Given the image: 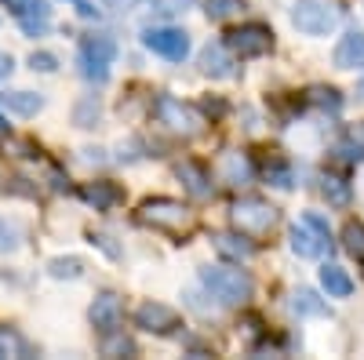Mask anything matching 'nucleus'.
Returning a JSON list of instances; mask_svg holds the SVG:
<instances>
[{
  "instance_id": "1",
  "label": "nucleus",
  "mask_w": 364,
  "mask_h": 360,
  "mask_svg": "<svg viewBox=\"0 0 364 360\" xmlns=\"http://www.w3.org/2000/svg\"><path fill=\"white\" fill-rule=\"evenodd\" d=\"M200 284H204V291L211 298H219L223 306H245L252 298V291H255L252 277L237 262L233 266H204L200 269Z\"/></svg>"
},
{
  "instance_id": "2",
  "label": "nucleus",
  "mask_w": 364,
  "mask_h": 360,
  "mask_svg": "<svg viewBox=\"0 0 364 360\" xmlns=\"http://www.w3.org/2000/svg\"><path fill=\"white\" fill-rule=\"evenodd\" d=\"M139 222L154 226V229H168L175 236L190 233L197 226V215L193 207H186L182 200H171V197H154V200H142L139 207Z\"/></svg>"
},
{
  "instance_id": "3",
  "label": "nucleus",
  "mask_w": 364,
  "mask_h": 360,
  "mask_svg": "<svg viewBox=\"0 0 364 360\" xmlns=\"http://www.w3.org/2000/svg\"><path fill=\"white\" fill-rule=\"evenodd\" d=\"M339 8L331 0H295L291 4V26L306 37H328L339 26Z\"/></svg>"
},
{
  "instance_id": "4",
  "label": "nucleus",
  "mask_w": 364,
  "mask_h": 360,
  "mask_svg": "<svg viewBox=\"0 0 364 360\" xmlns=\"http://www.w3.org/2000/svg\"><path fill=\"white\" fill-rule=\"evenodd\" d=\"M237 233H245V236H266L273 226H277V207L259 200V197H240L233 204V212H230Z\"/></svg>"
},
{
  "instance_id": "5",
  "label": "nucleus",
  "mask_w": 364,
  "mask_h": 360,
  "mask_svg": "<svg viewBox=\"0 0 364 360\" xmlns=\"http://www.w3.org/2000/svg\"><path fill=\"white\" fill-rule=\"evenodd\" d=\"M154 113H157V120H161L168 131H175V135H182V138H193V135L204 131V116H200L193 106L178 102L175 95H157Z\"/></svg>"
},
{
  "instance_id": "6",
  "label": "nucleus",
  "mask_w": 364,
  "mask_h": 360,
  "mask_svg": "<svg viewBox=\"0 0 364 360\" xmlns=\"http://www.w3.org/2000/svg\"><path fill=\"white\" fill-rule=\"evenodd\" d=\"M223 44L233 51V58H262L273 51V29L262 22H245V26L230 29Z\"/></svg>"
},
{
  "instance_id": "7",
  "label": "nucleus",
  "mask_w": 364,
  "mask_h": 360,
  "mask_svg": "<svg viewBox=\"0 0 364 360\" xmlns=\"http://www.w3.org/2000/svg\"><path fill=\"white\" fill-rule=\"evenodd\" d=\"M142 44L168 58V62H182V58L190 55V37H186V29H175V26H154V29H146L142 33Z\"/></svg>"
},
{
  "instance_id": "8",
  "label": "nucleus",
  "mask_w": 364,
  "mask_h": 360,
  "mask_svg": "<svg viewBox=\"0 0 364 360\" xmlns=\"http://www.w3.org/2000/svg\"><path fill=\"white\" fill-rule=\"evenodd\" d=\"M22 26L26 37H44L51 26V0H0Z\"/></svg>"
},
{
  "instance_id": "9",
  "label": "nucleus",
  "mask_w": 364,
  "mask_h": 360,
  "mask_svg": "<svg viewBox=\"0 0 364 360\" xmlns=\"http://www.w3.org/2000/svg\"><path fill=\"white\" fill-rule=\"evenodd\" d=\"M135 327L146 335H175L182 327V317L164 302H142L135 310Z\"/></svg>"
},
{
  "instance_id": "10",
  "label": "nucleus",
  "mask_w": 364,
  "mask_h": 360,
  "mask_svg": "<svg viewBox=\"0 0 364 360\" xmlns=\"http://www.w3.org/2000/svg\"><path fill=\"white\" fill-rule=\"evenodd\" d=\"M291 251L299 255V258H321L328 248H331V236H324L317 226H310L306 219H299L295 226H291Z\"/></svg>"
},
{
  "instance_id": "11",
  "label": "nucleus",
  "mask_w": 364,
  "mask_h": 360,
  "mask_svg": "<svg viewBox=\"0 0 364 360\" xmlns=\"http://www.w3.org/2000/svg\"><path fill=\"white\" fill-rule=\"evenodd\" d=\"M87 320H91V327H99L102 335H106V332H117V327L124 324V302H120V295L102 291L95 302H91Z\"/></svg>"
},
{
  "instance_id": "12",
  "label": "nucleus",
  "mask_w": 364,
  "mask_h": 360,
  "mask_svg": "<svg viewBox=\"0 0 364 360\" xmlns=\"http://www.w3.org/2000/svg\"><path fill=\"white\" fill-rule=\"evenodd\" d=\"M80 200L87 207H95V212H113V207L124 200V190H120L117 182H109V178H95V182H84L80 190Z\"/></svg>"
},
{
  "instance_id": "13",
  "label": "nucleus",
  "mask_w": 364,
  "mask_h": 360,
  "mask_svg": "<svg viewBox=\"0 0 364 360\" xmlns=\"http://www.w3.org/2000/svg\"><path fill=\"white\" fill-rule=\"evenodd\" d=\"M200 70H204L211 80H226V77L237 73V58H233V51H230L223 40L204 44V51H200Z\"/></svg>"
},
{
  "instance_id": "14",
  "label": "nucleus",
  "mask_w": 364,
  "mask_h": 360,
  "mask_svg": "<svg viewBox=\"0 0 364 360\" xmlns=\"http://www.w3.org/2000/svg\"><path fill=\"white\" fill-rule=\"evenodd\" d=\"M336 66L339 70H364V29H350L336 44Z\"/></svg>"
},
{
  "instance_id": "15",
  "label": "nucleus",
  "mask_w": 364,
  "mask_h": 360,
  "mask_svg": "<svg viewBox=\"0 0 364 360\" xmlns=\"http://www.w3.org/2000/svg\"><path fill=\"white\" fill-rule=\"evenodd\" d=\"M211 240H215V251H219L226 262H237V266H240V262H248V258L255 255V244H252L245 233H215Z\"/></svg>"
},
{
  "instance_id": "16",
  "label": "nucleus",
  "mask_w": 364,
  "mask_h": 360,
  "mask_svg": "<svg viewBox=\"0 0 364 360\" xmlns=\"http://www.w3.org/2000/svg\"><path fill=\"white\" fill-rule=\"evenodd\" d=\"M175 175L182 178V186L190 190V197H197V200H208V197H211V175H208L200 164L178 160V164H175Z\"/></svg>"
},
{
  "instance_id": "17",
  "label": "nucleus",
  "mask_w": 364,
  "mask_h": 360,
  "mask_svg": "<svg viewBox=\"0 0 364 360\" xmlns=\"http://www.w3.org/2000/svg\"><path fill=\"white\" fill-rule=\"evenodd\" d=\"M321 288L328 291V298H350V295H353V277L346 273L343 266L324 262V266H321Z\"/></svg>"
},
{
  "instance_id": "18",
  "label": "nucleus",
  "mask_w": 364,
  "mask_h": 360,
  "mask_svg": "<svg viewBox=\"0 0 364 360\" xmlns=\"http://www.w3.org/2000/svg\"><path fill=\"white\" fill-rule=\"evenodd\" d=\"M0 106L18 116H37L44 109V95L37 92H0Z\"/></svg>"
},
{
  "instance_id": "19",
  "label": "nucleus",
  "mask_w": 364,
  "mask_h": 360,
  "mask_svg": "<svg viewBox=\"0 0 364 360\" xmlns=\"http://www.w3.org/2000/svg\"><path fill=\"white\" fill-rule=\"evenodd\" d=\"M223 178L230 186H248L252 178H255V168L245 153H226L223 157Z\"/></svg>"
},
{
  "instance_id": "20",
  "label": "nucleus",
  "mask_w": 364,
  "mask_h": 360,
  "mask_svg": "<svg viewBox=\"0 0 364 360\" xmlns=\"http://www.w3.org/2000/svg\"><path fill=\"white\" fill-rule=\"evenodd\" d=\"M291 313L295 317H324L328 313V306L321 302V298L310 291V288H299V291H291Z\"/></svg>"
},
{
  "instance_id": "21",
  "label": "nucleus",
  "mask_w": 364,
  "mask_h": 360,
  "mask_svg": "<svg viewBox=\"0 0 364 360\" xmlns=\"http://www.w3.org/2000/svg\"><path fill=\"white\" fill-rule=\"evenodd\" d=\"M321 193L328 197V204H336V207H346L353 200V190L343 175H324L321 178Z\"/></svg>"
},
{
  "instance_id": "22",
  "label": "nucleus",
  "mask_w": 364,
  "mask_h": 360,
  "mask_svg": "<svg viewBox=\"0 0 364 360\" xmlns=\"http://www.w3.org/2000/svg\"><path fill=\"white\" fill-rule=\"evenodd\" d=\"M80 51L91 55V58H99V62H113V58H117V40L106 37V33H99V37L91 33V37L80 40Z\"/></svg>"
},
{
  "instance_id": "23",
  "label": "nucleus",
  "mask_w": 364,
  "mask_h": 360,
  "mask_svg": "<svg viewBox=\"0 0 364 360\" xmlns=\"http://www.w3.org/2000/svg\"><path fill=\"white\" fill-rule=\"evenodd\" d=\"M29 353H33V346H29L18 332L0 327V356H29Z\"/></svg>"
},
{
  "instance_id": "24",
  "label": "nucleus",
  "mask_w": 364,
  "mask_h": 360,
  "mask_svg": "<svg viewBox=\"0 0 364 360\" xmlns=\"http://www.w3.org/2000/svg\"><path fill=\"white\" fill-rule=\"evenodd\" d=\"M77 70L84 80H95V84H106V77H109V62H99V58H91L84 51L77 55Z\"/></svg>"
},
{
  "instance_id": "25",
  "label": "nucleus",
  "mask_w": 364,
  "mask_h": 360,
  "mask_svg": "<svg viewBox=\"0 0 364 360\" xmlns=\"http://www.w3.org/2000/svg\"><path fill=\"white\" fill-rule=\"evenodd\" d=\"M99 113H102V109H99V99L87 95V99H80L77 109H73V124H77V128H95V124H99Z\"/></svg>"
},
{
  "instance_id": "26",
  "label": "nucleus",
  "mask_w": 364,
  "mask_h": 360,
  "mask_svg": "<svg viewBox=\"0 0 364 360\" xmlns=\"http://www.w3.org/2000/svg\"><path fill=\"white\" fill-rule=\"evenodd\" d=\"M48 273L55 280H77V277H84V262L80 258H51L48 262Z\"/></svg>"
},
{
  "instance_id": "27",
  "label": "nucleus",
  "mask_w": 364,
  "mask_h": 360,
  "mask_svg": "<svg viewBox=\"0 0 364 360\" xmlns=\"http://www.w3.org/2000/svg\"><path fill=\"white\" fill-rule=\"evenodd\" d=\"M343 248H346L357 262H364V226H360V222H346V226H343Z\"/></svg>"
},
{
  "instance_id": "28",
  "label": "nucleus",
  "mask_w": 364,
  "mask_h": 360,
  "mask_svg": "<svg viewBox=\"0 0 364 360\" xmlns=\"http://www.w3.org/2000/svg\"><path fill=\"white\" fill-rule=\"evenodd\" d=\"M102 353H106V356H124V353H135V342H132L128 335H120V327H117V332H106Z\"/></svg>"
},
{
  "instance_id": "29",
  "label": "nucleus",
  "mask_w": 364,
  "mask_h": 360,
  "mask_svg": "<svg viewBox=\"0 0 364 360\" xmlns=\"http://www.w3.org/2000/svg\"><path fill=\"white\" fill-rule=\"evenodd\" d=\"M310 102L314 106H321V109H331V113H339V106H343V99H339V92L336 87H310Z\"/></svg>"
},
{
  "instance_id": "30",
  "label": "nucleus",
  "mask_w": 364,
  "mask_h": 360,
  "mask_svg": "<svg viewBox=\"0 0 364 360\" xmlns=\"http://www.w3.org/2000/svg\"><path fill=\"white\" fill-rule=\"evenodd\" d=\"M29 66H33L37 73H55L58 70V58L51 51H33V55H29Z\"/></svg>"
},
{
  "instance_id": "31",
  "label": "nucleus",
  "mask_w": 364,
  "mask_h": 360,
  "mask_svg": "<svg viewBox=\"0 0 364 360\" xmlns=\"http://www.w3.org/2000/svg\"><path fill=\"white\" fill-rule=\"evenodd\" d=\"M204 11H208V18H215V22H219V18H230V15L237 11V0H208Z\"/></svg>"
},
{
  "instance_id": "32",
  "label": "nucleus",
  "mask_w": 364,
  "mask_h": 360,
  "mask_svg": "<svg viewBox=\"0 0 364 360\" xmlns=\"http://www.w3.org/2000/svg\"><path fill=\"white\" fill-rule=\"evenodd\" d=\"M266 178L273 186H281V190H291V168L288 164H273V168H266Z\"/></svg>"
},
{
  "instance_id": "33",
  "label": "nucleus",
  "mask_w": 364,
  "mask_h": 360,
  "mask_svg": "<svg viewBox=\"0 0 364 360\" xmlns=\"http://www.w3.org/2000/svg\"><path fill=\"white\" fill-rule=\"evenodd\" d=\"M73 11L80 18H102V8H99V0H70Z\"/></svg>"
},
{
  "instance_id": "34",
  "label": "nucleus",
  "mask_w": 364,
  "mask_h": 360,
  "mask_svg": "<svg viewBox=\"0 0 364 360\" xmlns=\"http://www.w3.org/2000/svg\"><path fill=\"white\" fill-rule=\"evenodd\" d=\"M18 248V236H15V229L0 219V251H15Z\"/></svg>"
},
{
  "instance_id": "35",
  "label": "nucleus",
  "mask_w": 364,
  "mask_h": 360,
  "mask_svg": "<svg viewBox=\"0 0 364 360\" xmlns=\"http://www.w3.org/2000/svg\"><path fill=\"white\" fill-rule=\"evenodd\" d=\"M302 219H306L310 226H317V229H321L324 236H331V226H328V219H324V215H317V212H306V215H302Z\"/></svg>"
},
{
  "instance_id": "36",
  "label": "nucleus",
  "mask_w": 364,
  "mask_h": 360,
  "mask_svg": "<svg viewBox=\"0 0 364 360\" xmlns=\"http://www.w3.org/2000/svg\"><path fill=\"white\" fill-rule=\"evenodd\" d=\"M91 244H99V248H102V251H106V255H113V258H117V255H120V251H117V248H113V244H109V236H106V233H95V236H91Z\"/></svg>"
},
{
  "instance_id": "37",
  "label": "nucleus",
  "mask_w": 364,
  "mask_h": 360,
  "mask_svg": "<svg viewBox=\"0 0 364 360\" xmlns=\"http://www.w3.org/2000/svg\"><path fill=\"white\" fill-rule=\"evenodd\" d=\"M11 70H15V58H11L8 51H0V80H4Z\"/></svg>"
},
{
  "instance_id": "38",
  "label": "nucleus",
  "mask_w": 364,
  "mask_h": 360,
  "mask_svg": "<svg viewBox=\"0 0 364 360\" xmlns=\"http://www.w3.org/2000/svg\"><path fill=\"white\" fill-rule=\"evenodd\" d=\"M350 138H353V142H360V146H364V124H357V128H350Z\"/></svg>"
},
{
  "instance_id": "39",
  "label": "nucleus",
  "mask_w": 364,
  "mask_h": 360,
  "mask_svg": "<svg viewBox=\"0 0 364 360\" xmlns=\"http://www.w3.org/2000/svg\"><path fill=\"white\" fill-rule=\"evenodd\" d=\"M8 131V120H4V113H0V135H4Z\"/></svg>"
},
{
  "instance_id": "40",
  "label": "nucleus",
  "mask_w": 364,
  "mask_h": 360,
  "mask_svg": "<svg viewBox=\"0 0 364 360\" xmlns=\"http://www.w3.org/2000/svg\"><path fill=\"white\" fill-rule=\"evenodd\" d=\"M102 4H128V0H102Z\"/></svg>"
},
{
  "instance_id": "41",
  "label": "nucleus",
  "mask_w": 364,
  "mask_h": 360,
  "mask_svg": "<svg viewBox=\"0 0 364 360\" xmlns=\"http://www.w3.org/2000/svg\"><path fill=\"white\" fill-rule=\"evenodd\" d=\"M360 95H364V80H360Z\"/></svg>"
}]
</instances>
